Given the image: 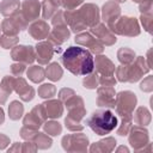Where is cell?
<instances>
[{
    "instance_id": "obj_1",
    "label": "cell",
    "mask_w": 153,
    "mask_h": 153,
    "mask_svg": "<svg viewBox=\"0 0 153 153\" xmlns=\"http://www.w3.org/2000/svg\"><path fill=\"white\" fill-rule=\"evenodd\" d=\"M63 67L74 75H86L94 69V59L87 49L71 45L60 56Z\"/></svg>"
},
{
    "instance_id": "obj_2",
    "label": "cell",
    "mask_w": 153,
    "mask_h": 153,
    "mask_svg": "<svg viewBox=\"0 0 153 153\" xmlns=\"http://www.w3.org/2000/svg\"><path fill=\"white\" fill-rule=\"evenodd\" d=\"M65 20L73 32L79 33L99 23V8L94 4H85L79 10L65 11Z\"/></svg>"
},
{
    "instance_id": "obj_3",
    "label": "cell",
    "mask_w": 153,
    "mask_h": 153,
    "mask_svg": "<svg viewBox=\"0 0 153 153\" xmlns=\"http://www.w3.org/2000/svg\"><path fill=\"white\" fill-rule=\"evenodd\" d=\"M86 124L97 135H108L115 130L118 126V120L116 115L109 109H99L92 112V115L86 120Z\"/></svg>"
},
{
    "instance_id": "obj_4",
    "label": "cell",
    "mask_w": 153,
    "mask_h": 153,
    "mask_svg": "<svg viewBox=\"0 0 153 153\" xmlns=\"http://www.w3.org/2000/svg\"><path fill=\"white\" fill-rule=\"evenodd\" d=\"M65 103H66V106H67V110H68V115L65 118L66 128L72 130V131L82 130L84 126L80 124V121L86 115L82 98L74 94L69 99H67Z\"/></svg>"
},
{
    "instance_id": "obj_5",
    "label": "cell",
    "mask_w": 153,
    "mask_h": 153,
    "mask_svg": "<svg viewBox=\"0 0 153 153\" xmlns=\"http://www.w3.org/2000/svg\"><path fill=\"white\" fill-rule=\"evenodd\" d=\"M115 71H116V76H117L118 81H121V82H127V81L135 82L139 79H141L145 73H147L149 71V67L146 66L145 57L139 56L131 63L121 65Z\"/></svg>"
},
{
    "instance_id": "obj_6",
    "label": "cell",
    "mask_w": 153,
    "mask_h": 153,
    "mask_svg": "<svg viewBox=\"0 0 153 153\" xmlns=\"http://www.w3.org/2000/svg\"><path fill=\"white\" fill-rule=\"evenodd\" d=\"M109 29L114 33H118L122 36H137L140 33V26L135 18L131 17H118L116 20L108 24Z\"/></svg>"
},
{
    "instance_id": "obj_7",
    "label": "cell",
    "mask_w": 153,
    "mask_h": 153,
    "mask_svg": "<svg viewBox=\"0 0 153 153\" xmlns=\"http://www.w3.org/2000/svg\"><path fill=\"white\" fill-rule=\"evenodd\" d=\"M136 105V96L130 91H122L116 96L115 108L121 117H131Z\"/></svg>"
},
{
    "instance_id": "obj_8",
    "label": "cell",
    "mask_w": 153,
    "mask_h": 153,
    "mask_svg": "<svg viewBox=\"0 0 153 153\" xmlns=\"http://www.w3.org/2000/svg\"><path fill=\"white\" fill-rule=\"evenodd\" d=\"M87 145H88V139L82 133L69 134L63 136L62 139V147L69 152H75V151L84 152L87 149Z\"/></svg>"
},
{
    "instance_id": "obj_9",
    "label": "cell",
    "mask_w": 153,
    "mask_h": 153,
    "mask_svg": "<svg viewBox=\"0 0 153 153\" xmlns=\"http://www.w3.org/2000/svg\"><path fill=\"white\" fill-rule=\"evenodd\" d=\"M45 118H47V114H45L44 106H43V104H38L24 117L23 124H24V127L38 129L44 123Z\"/></svg>"
},
{
    "instance_id": "obj_10",
    "label": "cell",
    "mask_w": 153,
    "mask_h": 153,
    "mask_svg": "<svg viewBox=\"0 0 153 153\" xmlns=\"http://www.w3.org/2000/svg\"><path fill=\"white\" fill-rule=\"evenodd\" d=\"M11 59L17 62L30 65L36 60V51L31 45H14L11 50Z\"/></svg>"
},
{
    "instance_id": "obj_11",
    "label": "cell",
    "mask_w": 153,
    "mask_h": 153,
    "mask_svg": "<svg viewBox=\"0 0 153 153\" xmlns=\"http://www.w3.org/2000/svg\"><path fill=\"white\" fill-rule=\"evenodd\" d=\"M74 39H75V43L88 48L90 51H92L93 54H102L104 50V45L100 43L98 38L92 36L91 32H79L76 33Z\"/></svg>"
},
{
    "instance_id": "obj_12",
    "label": "cell",
    "mask_w": 153,
    "mask_h": 153,
    "mask_svg": "<svg viewBox=\"0 0 153 153\" xmlns=\"http://www.w3.org/2000/svg\"><path fill=\"white\" fill-rule=\"evenodd\" d=\"M20 6L22 8L19 10V13L26 20L27 24L38 19L41 12V4L38 0H24Z\"/></svg>"
},
{
    "instance_id": "obj_13",
    "label": "cell",
    "mask_w": 153,
    "mask_h": 153,
    "mask_svg": "<svg viewBox=\"0 0 153 153\" xmlns=\"http://www.w3.org/2000/svg\"><path fill=\"white\" fill-rule=\"evenodd\" d=\"M129 142L134 149H143V146L148 143V131L142 128V126H135L130 128Z\"/></svg>"
},
{
    "instance_id": "obj_14",
    "label": "cell",
    "mask_w": 153,
    "mask_h": 153,
    "mask_svg": "<svg viewBox=\"0 0 153 153\" xmlns=\"http://www.w3.org/2000/svg\"><path fill=\"white\" fill-rule=\"evenodd\" d=\"M55 45L51 44L49 41H43L37 43V45L35 47V51H36V60L38 61L39 65H47L51 59L53 55L55 53Z\"/></svg>"
},
{
    "instance_id": "obj_15",
    "label": "cell",
    "mask_w": 153,
    "mask_h": 153,
    "mask_svg": "<svg viewBox=\"0 0 153 153\" xmlns=\"http://www.w3.org/2000/svg\"><path fill=\"white\" fill-rule=\"evenodd\" d=\"M91 33H93L94 37L98 38L103 45H112L116 42V36L104 24L98 23L94 26H92L91 27Z\"/></svg>"
},
{
    "instance_id": "obj_16",
    "label": "cell",
    "mask_w": 153,
    "mask_h": 153,
    "mask_svg": "<svg viewBox=\"0 0 153 153\" xmlns=\"http://www.w3.org/2000/svg\"><path fill=\"white\" fill-rule=\"evenodd\" d=\"M97 104L104 108H115L116 93L112 86H102L97 91Z\"/></svg>"
},
{
    "instance_id": "obj_17",
    "label": "cell",
    "mask_w": 153,
    "mask_h": 153,
    "mask_svg": "<svg viewBox=\"0 0 153 153\" xmlns=\"http://www.w3.org/2000/svg\"><path fill=\"white\" fill-rule=\"evenodd\" d=\"M13 90L19 94L20 99L24 102H30L35 97V90L27 85L26 80L23 79L22 76L14 78L13 81Z\"/></svg>"
},
{
    "instance_id": "obj_18",
    "label": "cell",
    "mask_w": 153,
    "mask_h": 153,
    "mask_svg": "<svg viewBox=\"0 0 153 153\" xmlns=\"http://www.w3.org/2000/svg\"><path fill=\"white\" fill-rule=\"evenodd\" d=\"M69 35L71 32L67 27V24H61V25H54V29L50 30L47 38L51 44L60 45L69 38Z\"/></svg>"
},
{
    "instance_id": "obj_19",
    "label": "cell",
    "mask_w": 153,
    "mask_h": 153,
    "mask_svg": "<svg viewBox=\"0 0 153 153\" xmlns=\"http://www.w3.org/2000/svg\"><path fill=\"white\" fill-rule=\"evenodd\" d=\"M49 32H50V26L44 20H35L29 26V33L31 35L32 38H35L37 41L47 38Z\"/></svg>"
},
{
    "instance_id": "obj_20",
    "label": "cell",
    "mask_w": 153,
    "mask_h": 153,
    "mask_svg": "<svg viewBox=\"0 0 153 153\" xmlns=\"http://www.w3.org/2000/svg\"><path fill=\"white\" fill-rule=\"evenodd\" d=\"M120 14H121V8L115 1H108L103 5L102 17L106 24L116 20L120 17Z\"/></svg>"
},
{
    "instance_id": "obj_21",
    "label": "cell",
    "mask_w": 153,
    "mask_h": 153,
    "mask_svg": "<svg viewBox=\"0 0 153 153\" xmlns=\"http://www.w3.org/2000/svg\"><path fill=\"white\" fill-rule=\"evenodd\" d=\"M96 72L99 75H114L115 65L106 56H96Z\"/></svg>"
},
{
    "instance_id": "obj_22",
    "label": "cell",
    "mask_w": 153,
    "mask_h": 153,
    "mask_svg": "<svg viewBox=\"0 0 153 153\" xmlns=\"http://www.w3.org/2000/svg\"><path fill=\"white\" fill-rule=\"evenodd\" d=\"M43 106H44L47 117H49V118H59V117L62 116L63 106H62V103H61L60 99L59 100L57 99H50V100L43 103Z\"/></svg>"
},
{
    "instance_id": "obj_23",
    "label": "cell",
    "mask_w": 153,
    "mask_h": 153,
    "mask_svg": "<svg viewBox=\"0 0 153 153\" xmlns=\"http://www.w3.org/2000/svg\"><path fill=\"white\" fill-rule=\"evenodd\" d=\"M20 10L19 0H2L0 2V13L5 17H12Z\"/></svg>"
},
{
    "instance_id": "obj_24",
    "label": "cell",
    "mask_w": 153,
    "mask_h": 153,
    "mask_svg": "<svg viewBox=\"0 0 153 153\" xmlns=\"http://www.w3.org/2000/svg\"><path fill=\"white\" fill-rule=\"evenodd\" d=\"M1 30L4 32V35H7V36H17L18 32L22 30L18 20L14 18V17H10V18H6L5 20H2L1 23Z\"/></svg>"
},
{
    "instance_id": "obj_25",
    "label": "cell",
    "mask_w": 153,
    "mask_h": 153,
    "mask_svg": "<svg viewBox=\"0 0 153 153\" xmlns=\"http://www.w3.org/2000/svg\"><path fill=\"white\" fill-rule=\"evenodd\" d=\"M116 145V140L114 137H106L104 140H100L98 142H94L91 147V152H110Z\"/></svg>"
},
{
    "instance_id": "obj_26",
    "label": "cell",
    "mask_w": 153,
    "mask_h": 153,
    "mask_svg": "<svg viewBox=\"0 0 153 153\" xmlns=\"http://www.w3.org/2000/svg\"><path fill=\"white\" fill-rule=\"evenodd\" d=\"M44 73H45V78H48L49 80L57 81V80L61 79V76L63 74V71H62V68L60 67V65L57 62H53V63L48 65V67L44 69Z\"/></svg>"
},
{
    "instance_id": "obj_27",
    "label": "cell",
    "mask_w": 153,
    "mask_h": 153,
    "mask_svg": "<svg viewBox=\"0 0 153 153\" xmlns=\"http://www.w3.org/2000/svg\"><path fill=\"white\" fill-rule=\"evenodd\" d=\"M26 75L29 76V79L33 82H42L43 79L45 78V73L44 69L41 66H31L29 67V69L26 71Z\"/></svg>"
},
{
    "instance_id": "obj_28",
    "label": "cell",
    "mask_w": 153,
    "mask_h": 153,
    "mask_svg": "<svg viewBox=\"0 0 153 153\" xmlns=\"http://www.w3.org/2000/svg\"><path fill=\"white\" fill-rule=\"evenodd\" d=\"M23 112H24V106L20 102H18V100L11 102V104L8 106V115H10L11 120H13V121L19 120L23 116Z\"/></svg>"
},
{
    "instance_id": "obj_29",
    "label": "cell",
    "mask_w": 153,
    "mask_h": 153,
    "mask_svg": "<svg viewBox=\"0 0 153 153\" xmlns=\"http://www.w3.org/2000/svg\"><path fill=\"white\" fill-rule=\"evenodd\" d=\"M134 121L136 122L137 126H146V124H148L149 121H151L149 111L146 108H143V106L139 108L136 110L135 115H134Z\"/></svg>"
},
{
    "instance_id": "obj_30",
    "label": "cell",
    "mask_w": 153,
    "mask_h": 153,
    "mask_svg": "<svg viewBox=\"0 0 153 153\" xmlns=\"http://www.w3.org/2000/svg\"><path fill=\"white\" fill-rule=\"evenodd\" d=\"M117 57L122 65H128L135 60V53L129 48H121L117 53Z\"/></svg>"
},
{
    "instance_id": "obj_31",
    "label": "cell",
    "mask_w": 153,
    "mask_h": 153,
    "mask_svg": "<svg viewBox=\"0 0 153 153\" xmlns=\"http://www.w3.org/2000/svg\"><path fill=\"white\" fill-rule=\"evenodd\" d=\"M32 141L36 143L37 148H41V149L49 148V147L51 146V143H53L51 139H50L47 134H44V133H39V131L36 134V136L33 137Z\"/></svg>"
},
{
    "instance_id": "obj_32",
    "label": "cell",
    "mask_w": 153,
    "mask_h": 153,
    "mask_svg": "<svg viewBox=\"0 0 153 153\" xmlns=\"http://www.w3.org/2000/svg\"><path fill=\"white\" fill-rule=\"evenodd\" d=\"M99 84V74L94 71V72H91L88 74H86V76L82 80V85L84 87L86 88H96Z\"/></svg>"
},
{
    "instance_id": "obj_33",
    "label": "cell",
    "mask_w": 153,
    "mask_h": 153,
    "mask_svg": "<svg viewBox=\"0 0 153 153\" xmlns=\"http://www.w3.org/2000/svg\"><path fill=\"white\" fill-rule=\"evenodd\" d=\"M55 93H56V88L53 84H43L42 86L38 87V96L43 99L51 98L53 96H55Z\"/></svg>"
},
{
    "instance_id": "obj_34",
    "label": "cell",
    "mask_w": 153,
    "mask_h": 153,
    "mask_svg": "<svg viewBox=\"0 0 153 153\" xmlns=\"http://www.w3.org/2000/svg\"><path fill=\"white\" fill-rule=\"evenodd\" d=\"M43 128H44V131L48 133L49 135L51 136H56L59 134H61L62 131V127L59 122H55V121H48L43 124Z\"/></svg>"
},
{
    "instance_id": "obj_35",
    "label": "cell",
    "mask_w": 153,
    "mask_h": 153,
    "mask_svg": "<svg viewBox=\"0 0 153 153\" xmlns=\"http://www.w3.org/2000/svg\"><path fill=\"white\" fill-rule=\"evenodd\" d=\"M17 43H18V37L17 36H7V35L0 36V45L5 49L13 48L14 45H17Z\"/></svg>"
},
{
    "instance_id": "obj_36",
    "label": "cell",
    "mask_w": 153,
    "mask_h": 153,
    "mask_svg": "<svg viewBox=\"0 0 153 153\" xmlns=\"http://www.w3.org/2000/svg\"><path fill=\"white\" fill-rule=\"evenodd\" d=\"M130 124H131V117H122V122L118 126L117 134L121 135V136L127 135L129 129H130Z\"/></svg>"
},
{
    "instance_id": "obj_37",
    "label": "cell",
    "mask_w": 153,
    "mask_h": 153,
    "mask_svg": "<svg viewBox=\"0 0 153 153\" xmlns=\"http://www.w3.org/2000/svg\"><path fill=\"white\" fill-rule=\"evenodd\" d=\"M37 133H38V129H32L29 127H23L20 129V136L25 140H29V141H32Z\"/></svg>"
},
{
    "instance_id": "obj_38",
    "label": "cell",
    "mask_w": 153,
    "mask_h": 153,
    "mask_svg": "<svg viewBox=\"0 0 153 153\" xmlns=\"http://www.w3.org/2000/svg\"><path fill=\"white\" fill-rule=\"evenodd\" d=\"M24 71H25V63L17 62V63H13L11 66V73L14 76H22V74L24 73Z\"/></svg>"
},
{
    "instance_id": "obj_39",
    "label": "cell",
    "mask_w": 153,
    "mask_h": 153,
    "mask_svg": "<svg viewBox=\"0 0 153 153\" xmlns=\"http://www.w3.org/2000/svg\"><path fill=\"white\" fill-rule=\"evenodd\" d=\"M84 0H61V5L66 8V11L75 10L80 4H82Z\"/></svg>"
},
{
    "instance_id": "obj_40",
    "label": "cell",
    "mask_w": 153,
    "mask_h": 153,
    "mask_svg": "<svg viewBox=\"0 0 153 153\" xmlns=\"http://www.w3.org/2000/svg\"><path fill=\"white\" fill-rule=\"evenodd\" d=\"M99 84L102 86H115L116 79L114 75H99Z\"/></svg>"
},
{
    "instance_id": "obj_41",
    "label": "cell",
    "mask_w": 153,
    "mask_h": 153,
    "mask_svg": "<svg viewBox=\"0 0 153 153\" xmlns=\"http://www.w3.org/2000/svg\"><path fill=\"white\" fill-rule=\"evenodd\" d=\"M51 23H53V25L66 24V20H65V11H57V12H55V14L53 16Z\"/></svg>"
},
{
    "instance_id": "obj_42",
    "label": "cell",
    "mask_w": 153,
    "mask_h": 153,
    "mask_svg": "<svg viewBox=\"0 0 153 153\" xmlns=\"http://www.w3.org/2000/svg\"><path fill=\"white\" fill-rule=\"evenodd\" d=\"M141 23L147 32H151V25H152V14L151 13H145L141 14Z\"/></svg>"
},
{
    "instance_id": "obj_43",
    "label": "cell",
    "mask_w": 153,
    "mask_h": 153,
    "mask_svg": "<svg viewBox=\"0 0 153 153\" xmlns=\"http://www.w3.org/2000/svg\"><path fill=\"white\" fill-rule=\"evenodd\" d=\"M75 93H74V91L72 90V88H67V87H65V88H62L60 92H59V99L61 100V102H66L67 99H69L72 96H74Z\"/></svg>"
},
{
    "instance_id": "obj_44",
    "label": "cell",
    "mask_w": 153,
    "mask_h": 153,
    "mask_svg": "<svg viewBox=\"0 0 153 153\" xmlns=\"http://www.w3.org/2000/svg\"><path fill=\"white\" fill-rule=\"evenodd\" d=\"M151 10H152V0H142L140 2V12H141V14L151 13Z\"/></svg>"
},
{
    "instance_id": "obj_45",
    "label": "cell",
    "mask_w": 153,
    "mask_h": 153,
    "mask_svg": "<svg viewBox=\"0 0 153 153\" xmlns=\"http://www.w3.org/2000/svg\"><path fill=\"white\" fill-rule=\"evenodd\" d=\"M153 85H152V76L149 75V76H147L146 79H143V81L140 84V88L142 90V91H145V92H151L152 91V87Z\"/></svg>"
},
{
    "instance_id": "obj_46",
    "label": "cell",
    "mask_w": 153,
    "mask_h": 153,
    "mask_svg": "<svg viewBox=\"0 0 153 153\" xmlns=\"http://www.w3.org/2000/svg\"><path fill=\"white\" fill-rule=\"evenodd\" d=\"M35 152L37 151V146L35 142H24L22 143V152Z\"/></svg>"
},
{
    "instance_id": "obj_47",
    "label": "cell",
    "mask_w": 153,
    "mask_h": 153,
    "mask_svg": "<svg viewBox=\"0 0 153 153\" xmlns=\"http://www.w3.org/2000/svg\"><path fill=\"white\" fill-rule=\"evenodd\" d=\"M10 143V139L4 135V134H0V149H4L6 148V146Z\"/></svg>"
},
{
    "instance_id": "obj_48",
    "label": "cell",
    "mask_w": 153,
    "mask_h": 153,
    "mask_svg": "<svg viewBox=\"0 0 153 153\" xmlns=\"http://www.w3.org/2000/svg\"><path fill=\"white\" fill-rule=\"evenodd\" d=\"M13 151H22V145H20V143H18V142H16V143H14V146H13V147H11V148L8 149V152H13Z\"/></svg>"
},
{
    "instance_id": "obj_49",
    "label": "cell",
    "mask_w": 153,
    "mask_h": 153,
    "mask_svg": "<svg viewBox=\"0 0 153 153\" xmlns=\"http://www.w3.org/2000/svg\"><path fill=\"white\" fill-rule=\"evenodd\" d=\"M4 121H5V116H4V110H2V108L0 106V124H2V123H4Z\"/></svg>"
},
{
    "instance_id": "obj_50",
    "label": "cell",
    "mask_w": 153,
    "mask_h": 153,
    "mask_svg": "<svg viewBox=\"0 0 153 153\" xmlns=\"http://www.w3.org/2000/svg\"><path fill=\"white\" fill-rule=\"evenodd\" d=\"M117 151H126V152H128V148H126V147H120Z\"/></svg>"
},
{
    "instance_id": "obj_51",
    "label": "cell",
    "mask_w": 153,
    "mask_h": 153,
    "mask_svg": "<svg viewBox=\"0 0 153 153\" xmlns=\"http://www.w3.org/2000/svg\"><path fill=\"white\" fill-rule=\"evenodd\" d=\"M112 1H115V2H124L126 0H112Z\"/></svg>"
},
{
    "instance_id": "obj_52",
    "label": "cell",
    "mask_w": 153,
    "mask_h": 153,
    "mask_svg": "<svg viewBox=\"0 0 153 153\" xmlns=\"http://www.w3.org/2000/svg\"><path fill=\"white\" fill-rule=\"evenodd\" d=\"M133 1H134V2H139V4H140L142 0H133Z\"/></svg>"
},
{
    "instance_id": "obj_53",
    "label": "cell",
    "mask_w": 153,
    "mask_h": 153,
    "mask_svg": "<svg viewBox=\"0 0 153 153\" xmlns=\"http://www.w3.org/2000/svg\"><path fill=\"white\" fill-rule=\"evenodd\" d=\"M0 31H1V25H0Z\"/></svg>"
}]
</instances>
